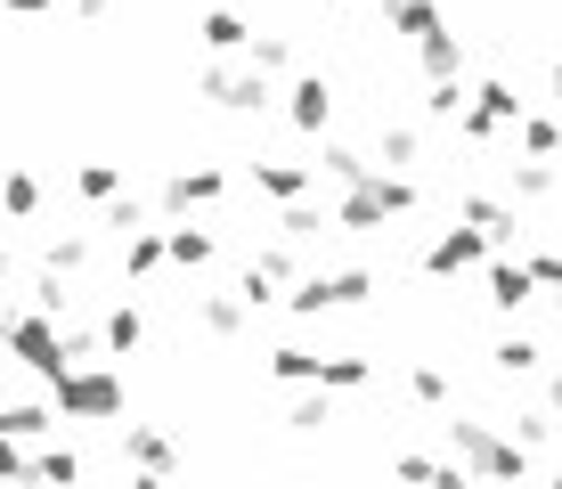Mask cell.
<instances>
[{
	"mask_svg": "<svg viewBox=\"0 0 562 489\" xmlns=\"http://www.w3.org/2000/svg\"><path fill=\"white\" fill-rule=\"evenodd\" d=\"M392 221V204H383V171H367V180L342 188V204H335V229H383Z\"/></svg>",
	"mask_w": 562,
	"mask_h": 489,
	"instance_id": "7",
	"label": "cell"
},
{
	"mask_svg": "<svg viewBox=\"0 0 562 489\" xmlns=\"http://www.w3.org/2000/svg\"><path fill=\"white\" fill-rule=\"evenodd\" d=\"M82 262H90V245H82V237H49V253H42V269H66V278H74Z\"/></svg>",
	"mask_w": 562,
	"mask_h": 489,
	"instance_id": "28",
	"label": "cell"
},
{
	"mask_svg": "<svg viewBox=\"0 0 562 489\" xmlns=\"http://www.w3.org/2000/svg\"><path fill=\"white\" fill-rule=\"evenodd\" d=\"M424 74H432V82H449V74H464V42H457V33H424Z\"/></svg>",
	"mask_w": 562,
	"mask_h": 489,
	"instance_id": "20",
	"label": "cell"
},
{
	"mask_svg": "<svg viewBox=\"0 0 562 489\" xmlns=\"http://www.w3.org/2000/svg\"><path fill=\"white\" fill-rule=\"evenodd\" d=\"M530 269H538V286H562V253H530Z\"/></svg>",
	"mask_w": 562,
	"mask_h": 489,
	"instance_id": "35",
	"label": "cell"
},
{
	"mask_svg": "<svg viewBox=\"0 0 562 489\" xmlns=\"http://www.w3.org/2000/svg\"><path fill=\"white\" fill-rule=\"evenodd\" d=\"M99 343L114 351V359H131V351L147 343V319H139L131 302H114V310H106V326H99Z\"/></svg>",
	"mask_w": 562,
	"mask_h": 489,
	"instance_id": "16",
	"label": "cell"
},
{
	"mask_svg": "<svg viewBox=\"0 0 562 489\" xmlns=\"http://www.w3.org/2000/svg\"><path fill=\"white\" fill-rule=\"evenodd\" d=\"M164 245H171V262H180V269H204L212 253H221V237H212V229H196V221L164 229Z\"/></svg>",
	"mask_w": 562,
	"mask_h": 489,
	"instance_id": "17",
	"label": "cell"
},
{
	"mask_svg": "<svg viewBox=\"0 0 562 489\" xmlns=\"http://www.w3.org/2000/svg\"><path fill=\"white\" fill-rule=\"evenodd\" d=\"M204 98H221L228 114H261L278 90H269V74L245 57V66H204Z\"/></svg>",
	"mask_w": 562,
	"mask_h": 489,
	"instance_id": "5",
	"label": "cell"
},
{
	"mask_svg": "<svg viewBox=\"0 0 562 489\" xmlns=\"http://www.w3.org/2000/svg\"><path fill=\"white\" fill-rule=\"evenodd\" d=\"M490 359H497V376H538V367H547V351H538L530 335H506Z\"/></svg>",
	"mask_w": 562,
	"mask_h": 489,
	"instance_id": "22",
	"label": "cell"
},
{
	"mask_svg": "<svg viewBox=\"0 0 562 489\" xmlns=\"http://www.w3.org/2000/svg\"><path fill=\"white\" fill-rule=\"evenodd\" d=\"M554 98H562V66H554Z\"/></svg>",
	"mask_w": 562,
	"mask_h": 489,
	"instance_id": "41",
	"label": "cell"
},
{
	"mask_svg": "<svg viewBox=\"0 0 562 489\" xmlns=\"http://www.w3.org/2000/svg\"><path fill=\"white\" fill-rule=\"evenodd\" d=\"M221 188H228V171H212V164H196V171H171V188H164V212H196V204H221Z\"/></svg>",
	"mask_w": 562,
	"mask_h": 489,
	"instance_id": "8",
	"label": "cell"
},
{
	"mask_svg": "<svg viewBox=\"0 0 562 489\" xmlns=\"http://www.w3.org/2000/svg\"><path fill=\"white\" fill-rule=\"evenodd\" d=\"M464 221L490 229V245H497V253H506V245H514V229H521V221H514V204H497V196H464Z\"/></svg>",
	"mask_w": 562,
	"mask_h": 489,
	"instance_id": "15",
	"label": "cell"
},
{
	"mask_svg": "<svg viewBox=\"0 0 562 489\" xmlns=\"http://www.w3.org/2000/svg\"><path fill=\"white\" fill-rule=\"evenodd\" d=\"M383 16H392V33H408V42L440 33V9H432V0H383Z\"/></svg>",
	"mask_w": 562,
	"mask_h": 489,
	"instance_id": "19",
	"label": "cell"
},
{
	"mask_svg": "<svg viewBox=\"0 0 562 489\" xmlns=\"http://www.w3.org/2000/svg\"><path fill=\"white\" fill-rule=\"evenodd\" d=\"M408 391H416V400H449V376H440V367H416Z\"/></svg>",
	"mask_w": 562,
	"mask_h": 489,
	"instance_id": "34",
	"label": "cell"
},
{
	"mask_svg": "<svg viewBox=\"0 0 562 489\" xmlns=\"http://www.w3.org/2000/svg\"><path fill=\"white\" fill-rule=\"evenodd\" d=\"M123 465H139V474H171L180 457H171V441L155 433V424H131V433H123Z\"/></svg>",
	"mask_w": 562,
	"mask_h": 489,
	"instance_id": "11",
	"label": "cell"
},
{
	"mask_svg": "<svg viewBox=\"0 0 562 489\" xmlns=\"http://www.w3.org/2000/svg\"><path fill=\"white\" fill-rule=\"evenodd\" d=\"M33 474H42V481H82V457H74V448H42Z\"/></svg>",
	"mask_w": 562,
	"mask_h": 489,
	"instance_id": "26",
	"label": "cell"
},
{
	"mask_svg": "<svg viewBox=\"0 0 562 489\" xmlns=\"http://www.w3.org/2000/svg\"><path fill=\"white\" fill-rule=\"evenodd\" d=\"M254 188L278 196V204H294V196H310V164H254Z\"/></svg>",
	"mask_w": 562,
	"mask_h": 489,
	"instance_id": "18",
	"label": "cell"
},
{
	"mask_svg": "<svg viewBox=\"0 0 562 489\" xmlns=\"http://www.w3.org/2000/svg\"><path fill=\"white\" fill-rule=\"evenodd\" d=\"M449 441H457V465H464V474H490V481H521V474H530V448L506 441L497 424L457 416V424H449Z\"/></svg>",
	"mask_w": 562,
	"mask_h": 489,
	"instance_id": "2",
	"label": "cell"
},
{
	"mask_svg": "<svg viewBox=\"0 0 562 489\" xmlns=\"http://www.w3.org/2000/svg\"><path fill=\"white\" fill-rule=\"evenodd\" d=\"M0 212H9V221H33V212H42V180H33L25 164H0Z\"/></svg>",
	"mask_w": 562,
	"mask_h": 489,
	"instance_id": "13",
	"label": "cell"
},
{
	"mask_svg": "<svg viewBox=\"0 0 562 489\" xmlns=\"http://www.w3.org/2000/svg\"><path fill=\"white\" fill-rule=\"evenodd\" d=\"M547 408H554V416H562V376H554V384H547Z\"/></svg>",
	"mask_w": 562,
	"mask_h": 489,
	"instance_id": "38",
	"label": "cell"
},
{
	"mask_svg": "<svg viewBox=\"0 0 562 489\" xmlns=\"http://www.w3.org/2000/svg\"><path fill=\"white\" fill-rule=\"evenodd\" d=\"M74 188H82L90 204H106V196H123V171H114V164H82V180H74Z\"/></svg>",
	"mask_w": 562,
	"mask_h": 489,
	"instance_id": "25",
	"label": "cell"
},
{
	"mask_svg": "<svg viewBox=\"0 0 562 489\" xmlns=\"http://www.w3.org/2000/svg\"><path fill=\"white\" fill-rule=\"evenodd\" d=\"M196 33H204V49H212V57H245V42H254L237 9H204V25H196Z\"/></svg>",
	"mask_w": 562,
	"mask_h": 489,
	"instance_id": "14",
	"label": "cell"
},
{
	"mask_svg": "<svg viewBox=\"0 0 562 489\" xmlns=\"http://www.w3.org/2000/svg\"><path fill=\"white\" fill-rule=\"evenodd\" d=\"M0 343H9L42 384L66 367V326H57V310H16V319H0Z\"/></svg>",
	"mask_w": 562,
	"mask_h": 489,
	"instance_id": "3",
	"label": "cell"
},
{
	"mask_svg": "<svg viewBox=\"0 0 562 489\" xmlns=\"http://www.w3.org/2000/svg\"><path fill=\"white\" fill-rule=\"evenodd\" d=\"M9 16H42V9H57V0H0Z\"/></svg>",
	"mask_w": 562,
	"mask_h": 489,
	"instance_id": "36",
	"label": "cell"
},
{
	"mask_svg": "<svg viewBox=\"0 0 562 489\" xmlns=\"http://www.w3.org/2000/svg\"><path fill=\"white\" fill-rule=\"evenodd\" d=\"M49 400H57V416H82V424H106V416H123V376L114 367H90V359H74V367H57L49 376Z\"/></svg>",
	"mask_w": 562,
	"mask_h": 489,
	"instance_id": "1",
	"label": "cell"
},
{
	"mask_svg": "<svg viewBox=\"0 0 562 489\" xmlns=\"http://www.w3.org/2000/svg\"><path fill=\"white\" fill-rule=\"evenodd\" d=\"M367 376H375L367 359H318V384H326V391H359Z\"/></svg>",
	"mask_w": 562,
	"mask_h": 489,
	"instance_id": "24",
	"label": "cell"
},
{
	"mask_svg": "<svg viewBox=\"0 0 562 489\" xmlns=\"http://www.w3.org/2000/svg\"><path fill=\"white\" fill-rule=\"evenodd\" d=\"M326 424H335V408H326V400H302L294 408V433H326Z\"/></svg>",
	"mask_w": 562,
	"mask_h": 489,
	"instance_id": "33",
	"label": "cell"
},
{
	"mask_svg": "<svg viewBox=\"0 0 562 489\" xmlns=\"http://www.w3.org/2000/svg\"><path fill=\"white\" fill-rule=\"evenodd\" d=\"M0 433H9V400H0Z\"/></svg>",
	"mask_w": 562,
	"mask_h": 489,
	"instance_id": "40",
	"label": "cell"
},
{
	"mask_svg": "<svg viewBox=\"0 0 562 489\" xmlns=\"http://www.w3.org/2000/svg\"><path fill=\"white\" fill-rule=\"evenodd\" d=\"M285 114H294V131H326V114H335V90H326V74H302V82L285 90Z\"/></svg>",
	"mask_w": 562,
	"mask_h": 489,
	"instance_id": "9",
	"label": "cell"
},
{
	"mask_svg": "<svg viewBox=\"0 0 562 489\" xmlns=\"http://www.w3.org/2000/svg\"><path fill=\"white\" fill-rule=\"evenodd\" d=\"M326 171H335V180L351 188V180H367V171H375V164H367L359 147H326Z\"/></svg>",
	"mask_w": 562,
	"mask_h": 489,
	"instance_id": "30",
	"label": "cell"
},
{
	"mask_svg": "<svg viewBox=\"0 0 562 489\" xmlns=\"http://www.w3.org/2000/svg\"><path fill=\"white\" fill-rule=\"evenodd\" d=\"M521 147H530V155H554V147H562V131L547 123V114H521Z\"/></svg>",
	"mask_w": 562,
	"mask_h": 489,
	"instance_id": "31",
	"label": "cell"
},
{
	"mask_svg": "<svg viewBox=\"0 0 562 489\" xmlns=\"http://www.w3.org/2000/svg\"><path fill=\"white\" fill-rule=\"evenodd\" d=\"M196 319H204V335H245V319H254V302H245V293H204L196 302Z\"/></svg>",
	"mask_w": 562,
	"mask_h": 489,
	"instance_id": "12",
	"label": "cell"
},
{
	"mask_svg": "<svg viewBox=\"0 0 562 489\" xmlns=\"http://www.w3.org/2000/svg\"><path fill=\"white\" fill-rule=\"evenodd\" d=\"M9 433H16V441H42V433H49V408H42V400L9 408Z\"/></svg>",
	"mask_w": 562,
	"mask_h": 489,
	"instance_id": "29",
	"label": "cell"
},
{
	"mask_svg": "<svg viewBox=\"0 0 562 489\" xmlns=\"http://www.w3.org/2000/svg\"><path fill=\"white\" fill-rule=\"evenodd\" d=\"M114 9V0H74V16H106Z\"/></svg>",
	"mask_w": 562,
	"mask_h": 489,
	"instance_id": "37",
	"label": "cell"
},
{
	"mask_svg": "<svg viewBox=\"0 0 562 489\" xmlns=\"http://www.w3.org/2000/svg\"><path fill=\"white\" fill-rule=\"evenodd\" d=\"M164 262H171L164 229H131V253H123V269H131V278H147V269H164Z\"/></svg>",
	"mask_w": 562,
	"mask_h": 489,
	"instance_id": "21",
	"label": "cell"
},
{
	"mask_svg": "<svg viewBox=\"0 0 562 489\" xmlns=\"http://www.w3.org/2000/svg\"><path fill=\"white\" fill-rule=\"evenodd\" d=\"M530 293H538V269H530V262H497V269H490V302L506 310V319L530 310Z\"/></svg>",
	"mask_w": 562,
	"mask_h": 489,
	"instance_id": "10",
	"label": "cell"
},
{
	"mask_svg": "<svg viewBox=\"0 0 562 489\" xmlns=\"http://www.w3.org/2000/svg\"><path fill=\"white\" fill-rule=\"evenodd\" d=\"M367 293H375V278H367V269H318V278H302L285 302H294L302 319H318V310H359Z\"/></svg>",
	"mask_w": 562,
	"mask_h": 489,
	"instance_id": "4",
	"label": "cell"
},
{
	"mask_svg": "<svg viewBox=\"0 0 562 489\" xmlns=\"http://www.w3.org/2000/svg\"><path fill=\"white\" fill-rule=\"evenodd\" d=\"M245 57H254L261 74H285V66H294V42H285V33H254V42H245Z\"/></svg>",
	"mask_w": 562,
	"mask_h": 489,
	"instance_id": "23",
	"label": "cell"
},
{
	"mask_svg": "<svg viewBox=\"0 0 562 489\" xmlns=\"http://www.w3.org/2000/svg\"><path fill=\"white\" fill-rule=\"evenodd\" d=\"M554 188V164L547 155H530V164H514V196H547Z\"/></svg>",
	"mask_w": 562,
	"mask_h": 489,
	"instance_id": "27",
	"label": "cell"
},
{
	"mask_svg": "<svg viewBox=\"0 0 562 489\" xmlns=\"http://www.w3.org/2000/svg\"><path fill=\"white\" fill-rule=\"evenodd\" d=\"M0 278H9V245H0Z\"/></svg>",
	"mask_w": 562,
	"mask_h": 489,
	"instance_id": "39",
	"label": "cell"
},
{
	"mask_svg": "<svg viewBox=\"0 0 562 489\" xmlns=\"http://www.w3.org/2000/svg\"><path fill=\"white\" fill-rule=\"evenodd\" d=\"M416 147H424V140H416L408 123H392V131H383V164H392V171H400V164H416Z\"/></svg>",
	"mask_w": 562,
	"mask_h": 489,
	"instance_id": "32",
	"label": "cell"
},
{
	"mask_svg": "<svg viewBox=\"0 0 562 489\" xmlns=\"http://www.w3.org/2000/svg\"><path fill=\"white\" fill-rule=\"evenodd\" d=\"M490 229H449V237H432V253H424V269H432V278H457V269H481L490 262Z\"/></svg>",
	"mask_w": 562,
	"mask_h": 489,
	"instance_id": "6",
	"label": "cell"
}]
</instances>
